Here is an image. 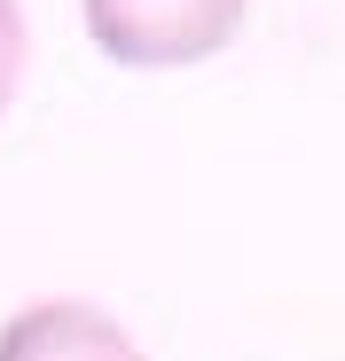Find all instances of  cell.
<instances>
[{
  "label": "cell",
  "mask_w": 345,
  "mask_h": 361,
  "mask_svg": "<svg viewBox=\"0 0 345 361\" xmlns=\"http://www.w3.org/2000/svg\"><path fill=\"white\" fill-rule=\"evenodd\" d=\"M0 361H149V353L94 298H32L0 322Z\"/></svg>",
  "instance_id": "obj_2"
},
{
  "label": "cell",
  "mask_w": 345,
  "mask_h": 361,
  "mask_svg": "<svg viewBox=\"0 0 345 361\" xmlns=\"http://www.w3.org/2000/svg\"><path fill=\"white\" fill-rule=\"evenodd\" d=\"M24 63H32L24 0H0V118H8V102H16V87H24Z\"/></svg>",
  "instance_id": "obj_3"
},
{
  "label": "cell",
  "mask_w": 345,
  "mask_h": 361,
  "mask_svg": "<svg viewBox=\"0 0 345 361\" xmlns=\"http://www.w3.org/2000/svg\"><path fill=\"white\" fill-rule=\"evenodd\" d=\"M87 39L126 71H189L236 47L251 0H79Z\"/></svg>",
  "instance_id": "obj_1"
}]
</instances>
